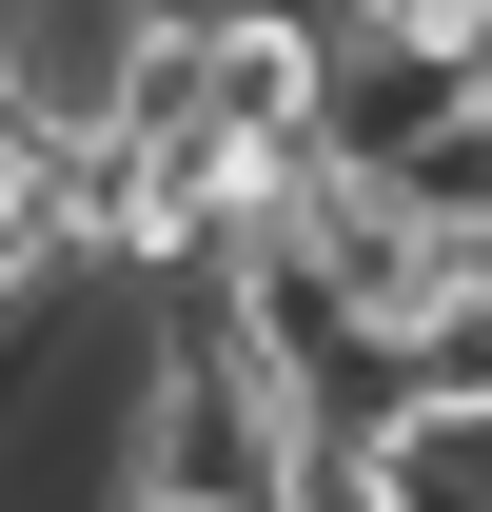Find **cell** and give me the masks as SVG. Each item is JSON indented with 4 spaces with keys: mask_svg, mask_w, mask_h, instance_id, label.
I'll return each instance as SVG.
<instances>
[{
    "mask_svg": "<svg viewBox=\"0 0 492 512\" xmlns=\"http://www.w3.org/2000/svg\"><path fill=\"white\" fill-rule=\"evenodd\" d=\"M335 99V20L315 0H197V138H276Z\"/></svg>",
    "mask_w": 492,
    "mask_h": 512,
    "instance_id": "obj_1",
    "label": "cell"
},
{
    "mask_svg": "<svg viewBox=\"0 0 492 512\" xmlns=\"http://www.w3.org/2000/svg\"><path fill=\"white\" fill-rule=\"evenodd\" d=\"M355 178L394 197L414 237H453V256H492V99H473V79H433L414 119H394V138H374V158H355Z\"/></svg>",
    "mask_w": 492,
    "mask_h": 512,
    "instance_id": "obj_2",
    "label": "cell"
},
{
    "mask_svg": "<svg viewBox=\"0 0 492 512\" xmlns=\"http://www.w3.org/2000/svg\"><path fill=\"white\" fill-rule=\"evenodd\" d=\"M79 99L197 138V0H99V79H79Z\"/></svg>",
    "mask_w": 492,
    "mask_h": 512,
    "instance_id": "obj_3",
    "label": "cell"
},
{
    "mask_svg": "<svg viewBox=\"0 0 492 512\" xmlns=\"http://www.w3.org/2000/svg\"><path fill=\"white\" fill-rule=\"evenodd\" d=\"M335 60H394V79H473L492 60V0H355Z\"/></svg>",
    "mask_w": 492,
    "mask_h": 512,
    "instance_id": "obj_4",
    "label": "cell"
},
{
    "mask_svg": "<svg viewBox=\"0 0 492 512\" xmlns=\"http://www.w3.org/2000/svg\"><path fill=\"white\" fill-rule=\"evenodd\" d=\"M20 79H40V0H0V99H20Z\"/></svg>",
    "mask_w": 492,
    "mask_h": 512,
    "instance_id": "obj_5",
    "label": "cell"
},
{
    "mask_svg": "<svg viewBox=\"0 0 492 512\" xmlns=\"http://www.w3.org/2000/svg\"><path fill=\"white\" fill-rule=\"evenodd\" d=\"M99 512H217V493H138V473H99Z\"/></svg>",
    "mask_w": 492,
    "mask_h": 512,
    "instance_id": "obj_6",
    "label": "cell"
},
{
    "mask_svg": "<svg viewBox=\"0 0 492 512\" xmlns=\"http://www.w3.org/2000/svg\"><path fill=\"white\" fill-rule=\"evenodd\" d=\"M315 20H355V0H315Z\"/></svg>",
    "mask_w": 492,
    "mask_h": 512,
    "instance_id": "obj_7",
    "label": "cell"
}]
</instances>
